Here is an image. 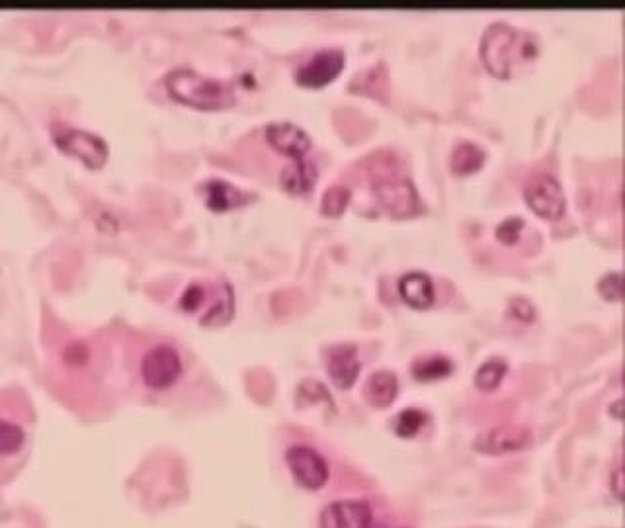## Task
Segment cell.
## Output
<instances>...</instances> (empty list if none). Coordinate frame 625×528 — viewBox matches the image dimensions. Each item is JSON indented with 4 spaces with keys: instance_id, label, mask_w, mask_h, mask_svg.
<instances>
[{
    "instance_id": "cell-6",
    "label": "cell",
    "mask_w": 625,
    "mask_h": 528,
    "mask_svg": "<svg viewBox=\"0 0 625 528\" xmlns=\"http://www.w3.org/2000/svg\"><path fill=\"white\" fill-rule=\"evenodd\" d=\"M53 135L59 149L81 159L90 169H100L108 159L110 153L108 143L96 133L84 132L77 128H57Z\"/></svg>"
},
{
    "instance_id": "cell-7",
    "label": "cell",
    "mask_w": 625,
    "mask_h": 528,
    "mask_svg": "<svg viewBox=\"0 0 625 528\" xmlns=\"http://www.w3.org/2000/svg\"><path fill=\"white\" fill-rule=\"evenodd\" d=\"M379 204L395 218H407L420 210L417 188L411 180L401 176H385L374 182Z\"/></svg>"
},
{
    "instance_id": "cell-2",
    "label": "cell",
    "mask_w": 625,
    "mask_h": 528,
    "mask_svg": "<svg viewBox=\"0 0 625 528\" xmlns=\"http://www.w3.org/2000/svg\"><path fill=\"white\" fill-rule=\"evenodd\" d=\"M168 92L182 104L217 110L227 108L235 102V87L225 81L209 79L192 69H174L167 75Z\"/></svg>"
},
{
    "instance_id": "cell-24",
    "label": "cell",
    "mask_w": 625,
    "mask_h": 528,
    "mask_svg": "<svg viewBox=\"0 0 625 528\" xmlns=\"http://www.w3.org/2000/svg\"><path fill=\"white\" fill-rule=\"evenodd\" d=\"M598 292L602 294L604 300L610 302H618L624 296V278L620 272H610L606 274L600 284H598Z\"/></svg>"
},
{
    "instance_id": "cell-28",
    "label": "cell",
    "mask_w": 625,
    "mask_h": 528,
    "mask_svg": "<svg viewBox=\"0 0 625 528\" xmlns=\"http://www.w3.org/2000/svg\"><path fill=\"white\" fill-rule=\"evenodd\" d=\"M368 528H407V527H395V525H389V523H381V521H372V525Z\"/></svg>"
},
{
    "instance_id": "cell-3",
    "label": "cell",
    "mask_w": 625,
    "mask_h": 528,
    "mask_svg": "<svg viewBox=\"0 0 625 528\" xmlns=\"http://www.w3.org/2000/svg\"><path fill=\"white\" fill-rule=\"evenodd\" d=\"M180 308L198 315L204 325H223L235 311L233 288L223 280L211 284L192 282L180 298Z\"/></svg>"
},
{
    "instance_id": "cell-1",
    "label": "cell",
    "mask_w": 625,
    "mask_h": 528,
    "mask_svg": "<svg viewBox=\"0 0 625 528\" xmlns=\"http://www.w3.org/2000/svg\"><path fill=\"white\" fill-rule=\"evenodd\" d=\"M538 40L526 30L512 28L504 22L491 24L481 38V59L491 75L508 79L538 57Z\"/></svg>"
},
{
    "instance_id": "cell-13",
    "label": "cell",
    "mask_w": 625,
    "mask_h": 528,
    "mask_svg": "<svg viewBox=\"0 0 625 528\" xmlns=\"http://www.w3.org/2000/svg\"><path fill=\"white\" fill-rule=\"evenodd\" d=\"M266 137L270 141V145L292 157L293 163H301L307 159V153L311 151V139L309 135L303 132L301 128L293 126L290 122H278V124H270L266 128Z\"/></svg>"
},
{
    "instance_id": "cell-18",
    "label": "cell",
    "mask_w": 625,
    "mask_h": 528,
    "mask_svg": "<svg viewBox=\"0 0 625 528\" xmlns=\"http://www.w3.org/2000/svg\"><path fill=\"white\" fill-rule=\"evenodd\" d=\"M317 180V167L311 161L293 163L282 173V184L292 194H305L313 188Z\"/></svg>"
},
{
    "instance_id": "cell-19",
    "label": "cell",
    "mask_w": 625,
    "mask_h": 528,
    "mask_svg": "<svg viewBox=\"0 0 625 528\" xmlns=\"http://www.w3.org/2000/svg\"><path fill=\"white\" fill-rule=\"evenodd\" d=\"M485 151L471 143V141H463L459 143L458 147L454 149L452 153V171L458 173V175H469V173H475L481 169V165L485 163Z\"/></svg>"
},
{
    "instance_id": "cell-5",
    "label": "cell",
    "mask_w": 625,
    "mask_h": 528,
    "mask_svg": "<svg viewBox=\"0 0 625 528\" xmlns=\"http://www.w3.org/2000/svg\"><path fill=\"white\" fill-rule=\"evenodd\" d=\"M182 374L180 352L170 345H157L141 360V376L147 388L167 390Z\"/></svg>"
},
{
    "instance_id": "cell-26",
    "label": "cell",
    "mask_w": 625,
    "mask_h": 528,
    "mask_svg": "<svg viewBox=\"0 0 625 528\" xmlns=\"http://www.w3.org/2000/svg\"><path fill=\"white\" fill-rule=\"evenodd\" d=\"M508 313L512 317H516L518 321H522V323H530L536 317V309L526 298H514L510 302V306H508Z\"/></svg>"
},
{
    "instance_id": "cell-22",
    "label": "cell",
    "mask_w": 625,
    "mask_h": 528,
    "mask_svg": "<svg viewBox=\"0 0 625 528\" xmlns=\"http://www.w3.org/2000/svg\"><path fill=\"white\" fill-rule=\"evenodd\" d=\"M24 429L12 421L0 419V456L16 454L24 446Z\"/></svg>"
},
{
    "instance_id": "cell-15",
    "label": "cell",
    "mask_w": 625,
    "mask_h": 528,
    "mask_svg": "<svg viewBox=\"0 0 625 528\" xmlns=\"http://www.w3.org/2000/svg\"><path fill=\"white\" fill-rule=\"evenodd\" d=\"M202 190H204V196H206L209 208L217 210V212L243 206L249 200V196L245 192H241L233 184H229L225 180H219V178L208 180L202 186Z\"/></svg>"
},
{
    "instance_id": "cell-9",
    "label": "cell",
    "mask_w": 625,
    "mask_h": 528,
    "mask_svg": "<svg viewBox=\"0 0 625 528\" xmlns=\"http://www.w3.org/2000/svg\"><path fill=\"white\" fill-rule=\"evenodd\" d=\"M534 442V433L524 425H499L481 433L473 446L477 452L487 456H504L522 452Z\"/></svg>"
},
{
    "instance_id": "cell-20",
    "label": "cell",
    "mask_w": 625,
    "mask_h": 528,
    "mask_svg": "<svg viewBox=\"0 0 625 528\" xmlns=\"http://www.w3.org/2000/svg\"><path fill=\"white\" fill-rule=\"evenodd\" d=\"M506 372H508L506 360L495 356V358H491L479 366V370L475 374V386L483 392H493L499 388Z\"/></svg>"
},
{
    "instance_id": "cell-12",
    "label": "cell",
    "mask_w": 625,
    "mask_h": 528,
    "mask_svg": "<svg viewBox=\"0 0 625 528\" xmlns=\"http://www.w3.org/2000/svg\"><path fill=\"white\" fill-rule=\"evenodd\" d=\"M325 366L340 390H350L356 384L358 374L362 370L356 345L340 343L329 347V351L325 354Z\"/></svg>"
},
{
    "instance_id": "cell-25",
    "label": "cell",
    "mask_w": 625,
    "mask_h": 528,
    "mask_svg": "<svg viewBox=\"0 0 625 528\" xmlns=\"http://www.w3.org/2000/svg\"><path fill=\"white\" fill-rule=\"evenodd\" d=\"M522 227H524V221L520 220V218H508V220L502 221L499 227H497V237L506 245H514L518 235H520V231H522Z\"/></svg>"
},
{
    "instance_id": "cell-10",
    "label": "cell",
    "mask_w": 625,
    "mask_h": 528,
    "mask_svg": "<svg viewBox=\"0 0 625 528\" xmlns=\"http://www.w3.org/2000/svg\"><path fill=\"white\" fill-rule=\"evenodd\" d=\"M374 521L372 507L358 499L329 503L319 517V528H368Z\"/></svg>"
},
{
    "instance_id": "cell-14",
    "label": "cell",
    "mask_w": 625,
    "mask_h": 528,
    "mask_svg": "<svg viewBox=\"0 0 625 528\" xmlns=\"http://www.w3.org/2000/svg\"><path fill=\"white\" fill-rule=\"evenodd\" d=\"M401 298L415 309H426L434 302V284L426 272H409L399 280Z\"/></svg>"
},
{
    "instance_id": "cell-21",
    "label": "cell",
    "mask_w": 625,
    "mask_h": 528,
    "mask_svg": "<svg viewBox=\"0 0 625 528\" xmlns=\"http://www.w3.org/2000/svg\"><path fill=\"white\" fill-rule=\"evenodd\" d=\"M424 423H426V413H422L417 407L403 409L395 417V433L403 439H413L415 435H418Z\"/></svg>"
},
{
    "instance_id": "cell-16",
    "label": "cell",
    "mask_w": 625,
    "mask_h": 528,
    "mask_svg": "<svg viewBox=\"0 0 625 528\" xmlns=\"http://www.w3.org/2000/svg\"><path fill=\"white\" fill-rule=\"evenodd\" d=\"M399 394V380L389 370H379L366 382V397L375 407H387Z\"/></svg>"
},
{
    "instance_id": "cell-8",
    "label": "cell",
    "mask_w": 625,
    "mask_h": 528,
    "mask_svg": "<svg viewBox=\"0 0 625 528\" xmlns=\"http://www.w3.org/2000/svg\"><path fill=\"white\" fill-rule=\"evenodd\" d=\"M528 206L545 220H559L565 214L567 202L561 184L551 175L534 176L524 186Z\"/></svg>"
},
{
    "instance_id": "cell-23",
    "label": "cell",
    "mask_w": 625,
    "mask_h": 528,
    "mask_svg": "<svg viewBox=\"0 0 625 528\" xmlns=\"http://www.w3.org/2000/svg\"><path fill=\"white\" fill-rule=\"evenodd\" d=\"M350 188L348 186H340V184H334L331 188L325 190L323 194V202H321V210L323 214L327 216H340L346 208H348V202H350Z\"/></svg>"
},
{
    "instance_id": "cell-27",
    "label": "cell",
    "mask_w": 625,
    "mask_h": 528,
    "mask_svg": "<svg viewBox=\"0 0 625 528\" xmlns=\"http://www.w3.org/2000/svg\"><path fill=\"white\" fill-rule=\"evenodd\" d=\"M624 470L622 468H618L616 472H614V476H612V482H610V489L614 491V495L618 497V499H624Z\"/></svg>"
},
{
    "instance_id": "cell-17",
    "label": "cell",
    "mask_w": 625,
    "mask_h": 528,
    "mask_svg": "<svg viewBox=\"0 0 625 528\" xmlns=\"http://www.w3.org/2000/svg\"><path fill=\"white\" fill-rule=\"evenodd\" d=\"M454 372V362L444 354H426L418 356L413 362V376L420 382L440 380Z\"/></svg>"
},
{
    "instance_id": "cell-4",
    "label": "cell",
    "mask_w": 625,
    "mask_h": 528,
    "mask_svg": "<svg viewBox=\"0 0 625 528\" xmlns=\"http://www.w3.org/2000/svg\"><path fill=\"white\" fill-rule=\"evenodd\" d=\"M286 462L292 472L293 480L307 491H319L329 484V462L325 456L307 446V444H295L286 452Z\"/></svg>"
},
{
    "instance_id": "cell-11",
    "label": "cell",
    "mask_w": 625,
    "mask_h": 528,
    "mask_svg": "<svg viewBox=\"0 0 625 528\" xmlns=\"http://www.w3.org/2000/svg\"><path fill=\"white\" fill-rule=\"evenodd\" d=\"M342 67H344L342 51L321 49L297 69L295 79L303 87H325L340 75Z\"/></svg>"
}]
</instances>
